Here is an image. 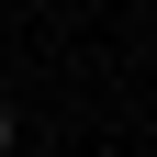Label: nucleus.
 Instances as JSON below:
<instances>
[{"mask_svg":"<svg viewBox=\"0 0 157 157\" xmlns=\"http://www.w3.org/2000/svg\"><path fill=\"white\" fill-rule=\"evenodd\" d=\"M0 157H11V101H0Z\"/></svg>","mask_w":157,"mask_h":157,"instance_id":"f257e3e1","label":"nucleus"}]
</instances>
